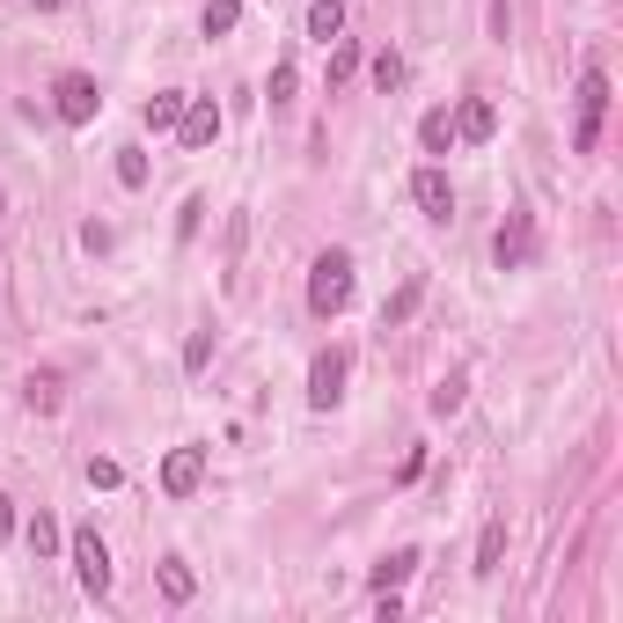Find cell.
<instances>
[{
  "mask_svg": "<svg viewBox=\"0 0 623 623\" xmlns=\"http://www.w3.org/2000/svg\"><path fill=\"white\" fill-rule=\"evenodd\" d=\"M345 301H353V257H345V250H323L315 272H309V309L315 315H337Z\"/></svg>",
  "mask_w": 623,
  "mask_h": 623,
  "instance_id": "cell-1",
  "label": "cell"
},
{
  "mask_svg": "<svg viewBox=\"0 0 623 623\" xmlns=\"http://www.w3.org/2000/svg\"><path fill=\"white\" fill-rule=\"evenodd\" d=\"M601 118H609V73L587 67V73H579V125H573L579 154H595V147H601Z\"/></svg>",
  "mask_w": 623,
  "mask_h": 623,
  "instance_id": "cell-2",
  "label": "cell"
},
{
  "mask_svg": "<svg viewBox=\"0 0 623 623\" xmlns=\"http://www.w3.org/2000/svg\"><path fill=\"white\" fill-rule=\"evenodd\" d=\"M51 111L67 125H89L103 111V89H96V73H59V89H51Z\"/></svg>",
  "mask_w": 623,
  "mask_h": 623,
  "instance_id": "cell-3",
  "label": "cell"
},
{
  "mask_svg": "<svg viewBox=\"0 0 623 623\" xmlns=\"http://www.w3.org/2000/svg\"><path fill=\"white\" fill-rule=\"evenodd\" d=\"M73 579H81L89 595H111V551H103L96 528H73Z\"/></svg>",
  "mask_w": 623,
  "mask_h": 623,
  "instance_id": "cell-4",
  "label": "cell"
},
{
  "mask_svg": "<svg viewBox=\"0 0 623 623\" xmlns=\"http://www.w3.org/2000/svg\"><path fill=\"white\" fill-rule=\"evenodd\" d=\"M492 257H499V272H521L528 257H535V214L528 206H514L499 228V242H492Z\"/></svg>",
  "mask_w": 623,
  "mask_h": 623,
  "instance_id": "cell-5",
  "label": "cell"
},
{
  "mask_svg": "<svg viewBox=\"0 0 623 623\" xmlns=\"http://www.w3.org/2000/svg\"><path fill=\"white\" fill-rule=\"evenodd\" d=\"M411 198H418V214L426 220H455V184H448V169L426 162L418 176H411Z\"/></svg>",
  "mask_w": 623,
  "mask_h": 623,
  "instance_id": "cell-6",
  "label": "cell"
},
{
  "mask_svg": "<svg viewBox=\"0 0 623 623\" xmlns=\"http://www.w3.org/2000/svg\"><path fill=\"white\" fill-rule=\"evenodd\" d=\"M309 404H315V411H337V404H345V353H337V345H331V353H315V367H309Z\"/></svg>",
  "mask_w": 623,
  "mask_h": 623,
  "instance_id": "cell-7",
  "label": "cell"
},
{
  "mask_svg": "<svg viewBox=\"0 0 623 623\" xmlns=\"http://www.w3.org/2000/svg\"><path fill=\"white\" fill-rule=\"evenodd\" d=\"M198 477H206V448H169L162 455V492L169 499H192Z\"/></svg>",
  "mask_w": 623,
  "mask_h": 623,
  "instance_id": "cell-8",
  "label": "cell"
},
{
  "mask_svg": "<svg viewBox=\"0 0 623 623\" xmlns=\"http://www.w3.org/2000/svg\"><path fill=\"white\" fill-rule=\"evenodd\" d=\"M176 132H184L192 154H206V147L220 140V103L214 96H192V103H184V118H176Z\"/></svg>",
  "mask_w": 623,
  "mask_h": 623,
  "instance_id": "cell-9",
  "label": "cell"
},
{
  "mask_svg": "<svg viewBox=\"0 0 623 623\" xmlns=\"http://www.w3.org/2000/svg\"><path fill=\"white\" fill-rule=\"evenodd\" d=\"M492 132H499V103H492V96H470V103H462V111H455V140L484 147V140H492Z\"/></svg>",
  "mask_w": 623,
  "mask_h": 623,
  "instance_id": "cell-10",
  "label": "cell"
},
{
  "mask_svg": "<svg viewBox=\"0 0 623 623\" xmlns=\"http://www.w3.org/2000/svg\"><path fill=\"white\" fill-rule=\"evenodd\" d=\"M184 103H192V96H184V89H162V96H154V103H147V111H140V118H147V132H169V125L184 118Z\"/></svg>",
  "mask_w": 623,
  "mask_h": 623,
  "instance_id": "cell-11",
  "label": "cell"
},
{
  "mask_svg": "<svg viewBox=\"0 0 623 623\" xmlns=\"http://www.w3.org/2000/svg\"><path fill=\"white\" fill-rule=\"evenodd\" d=\"M418 147H426V154H448V147H455V118H448V111H426V118H418Z\"/></svg>",
  "mask_w": 623,
  "mask_h": 623,
  "instance_id": "cell-12",
  "label": "cell"
},
{
  "mask_svg": "<svg viewBox=\"0 0 623 623\" xmlns=\"http://www.w3.org/2000/svg\"><path fill=\"white\" fill-rule=\"evenodd\" d=\"M411 573H418V551H389L382 565H374V595H389V587H404Z\"/></svg>",
  "mask_w": 623,
  "mask_h": 623,
  "instance_id": "cell-13",
  "label": "cell"
},
{
  "mask_svg": "<svg viewBox=\"0 0 623 623\" xmlns=\"http://www.w3.org/2000/svg\"><path fill=\"white\" fill-rule=\"evenodd\" d=\"M301 23H309V37H315V45H331L337 30H345V8H337V0H315V8L301 15Z\"/></svg>",
  "mask_w": 623,
  "mask_h": 623,
  "instance_id": "cell-14",
  "label": "cell"
},
{
  "mask_svg": "<svg viewBox=\"0 0 623 623\" xmlns=\"http://www.w3.org/2000/svg\"><path fill=\"white\" fill-rule=\"evenodd\" d=\"M418 301H426V279H404V287H396V301L382 309V331H396V323H411V309H418Z\"/></svg>",
  "mask_w": 623,
  "mask_h": 623,
  "instance_id": "cell-15",
  "label": "cell"
},
{
  "mask_svg": "<svg viewBox=\"0 0 623 623\" xmlns=\"http://www.w3.org/2000/svg\"><path fill=\"white\" fill-rule=\"evenodd\" d=\"M162 595H169V601H192V595H198V579H192V565H184V557H162Z\"/></svg>",
  "mask_w": 623,
  "mask_h": 623,
  "instance_id": "cell-16",
  "label": "cell"
},
{
  "mask_svg": "<svg viewBox=\"0 0 623 623\" xmlns=\"http://www.w3.org/2000/svg\"><path fill=\"white\" fill-rule=\"evenodd\" d=\"M242 23V0H206V37H228Z\"/></svg>",
  "mask_w": 623,
  "mask_h": 623,
  "instance_id": "cell-17",
  "label": "cell"
},
{
  "mask_svg": "<svg viewBox=\"0 0 623 623\" xmlns=\"http://www.w3.org/2000/svg\"><path fill=\"white\" fill-rule=\"evenodd\" d=\"M118 184L125 192H140L147 184V147H118Z\"/></svg>",
  "mask_w": 623,
  "mask_h": 623,
  "instance_id": "cell-18",
  "label": "cell"
},
{
  "mask_svg": "<svg viewBox=\"0 0 623 623\" xmlns=\"http://www.w3.org/2000/svg\"><path fill=\"white\" fill-rule=\"evenodd\" d=\"M499 557H506V521H492L477 543V573H499Z\"/></svg>",
  "mask_w": 623,
  "mask_h": 623,
  "instance_id": "cell-19",
  "label": "cell"
},
{
  "mask_svg": "<svg viewBox=\"0 0 623 623\" xmlns=\"http://www.w3.org/2000/svg\"><path fill=\"white\" fill-rule=\"evenodd\" d=\"M293 81H301V73H293V59H279V67L264 73V96H272V103H287V96H293Z\"/></svg>",
  "mask_w": 623,
  "mask_h": 623,
  "instance_id": "cell-20",
  "label": "cell"
},
{
  "mask_svg": "<svg viewBox=\"0 0 623 623\" xmlns=\"http://www.w3.org/2000/svg\"><path fill=\"white\" fill-rule=\"evenodd\" d=\"M374 89H404V59H396V51H382V59H374Z\"/></svg>",
  "mask_w": 623,
  "mask_h": 623,
  "instance_id": "cell-21",
  "label": "cell"
},
{
  "mask_svg": "<svg viewBox=\"0 0 623 623\" xmlns=\"http://www.w3.org/2000/svg\"><path fill=\"white\" fill-rule=\"evenodd\" d=\"M206 360H214V331H192V337H184V367L198 374Z\"/></svg>",
  "mask_w": 623,
  "mask_h": 623,
  "instance_id": "cell-22",
  "label": "cell"
},
{
  "mask_svg": "<svg viewBox=\"0 0 623 623\" xmlns=\"http://www.w3.org/2000/svg\"><path fill=\"white\" fill-rule=\"evenodd\" d=\"M89 484H96V492H118V484H125V470H118L111 455H96V462H89Z\"/></svg>",
  "mask_w": 623,
  "mask_h": 623,
  "instance_id": "cell-23",
  "label": "cell"
},
{
  "mask_svg": "<svg viewBox=\"0 0 623 623\" xmlns=\"http://www.w3.org/2000/svg\"><path fill=\"white\" fill-rule=\"evenodd\" d=\"M30 551H37V557H51V551H59V528H51L45 514H37V521H30Z\"/></svg>",
  "mask_w": 623,
  "mask_h": 623,
  "instance_id": "cell-24",
  "label": "cell"
},
{
  "mask_svg": "<svg viewBox=\"0 0 623 623\" xmlns=\"http://www.w3.org/2000/svg\"><path fill=\"white\" fill-rule=\"evenodd\" d=\"M353 67H360V51L337 45V51H331V89H345V81H353Z\"/></svg>",
  "mask_w": 623,
  "mask_h": 623,
  "instance_id": "cell-25",
  "label": "cell"
},
{
  "mask_svg": "<svg viewBox=\"0 0 623 623\" xmlns=\"http://www.w3.org/2000/svg\"><path fill=\"white\" fill-rule=\"evenodd\" d=\"M432 411H440V418H448V411H462V374H448V382L432 389Z\"/></svg>",
  "mask_w": 623,
  "mask_h": 623,
  "instance_id": "cell-26",
  "label": "cell"
},
{
  "mask_svg": "<svg viewBox=\"0 0 623 623\" xmlns=\"http://www.w3.org/2000/svg\"><path fill=\"white\" fill-rule=\"evenodd\" d=\"M30 411H59V382H51V374L30 382Z\"/></svg>",
  "mask_w": 623,
  "mask_h": 623,
  "instance_id": "cell-27",
  "label": "cell"
},
{
  "mask_svg": "<svg viewBox=\"0 0 623 623\" xmlns=\"http://www.w3.org/2000/svg\"><path fill=\"white\" fill-rule=\"evenodd\" d=\"M198 220H206V198H184V214H176V235L192 242V235H198Z\"/></svg>",
  "mask_w": 623,
  "mask_h": 623,
  "instance_id": "cell-28",
  "label": "cell"
},
{
  "mask_svg": "<svg viewBox=\"0 0 623 623\" xmlns=\"http://www.w3.org/2000/svg\"><path fill=\"white\" fill-rule=\"evenodd\" d=\"M8 528H15V499H8V492H0V535H8Z\"/></svg>",
  "mask_w": 623,
  "mask_h": 623,
  "instance_id": "cell-29",
  "label": "cell"
},
{
  "mask_svg": "<svg viewBox=\"0 0 623 623\" xmlns=\"http://www.w3.org/2000/svg\"><path fill=\"white\" fill-rule=\"evenodd\" d=\"M30 8H37V15H51V8H59V0H30Z\"/></svg>",
  "mask_w": 623,
  "mask_h": 623,
  "instance_id": "cell-30",
  "label": "cell"
},
{
  "mask_svg": "<svg viewBox=\"0 0 623 623\" xmlns=\"http://www.w3.org/2000/svg\"><path fill=\"white\" fill-rule=\"evenodd\" d=\"M0 220H8V192H0Z\"/></svg>",
  "mask_w": 623,
  "mask_h": 623,
  "instance_id": "cell-31",
  "label": "cell"
}]
</instances>
